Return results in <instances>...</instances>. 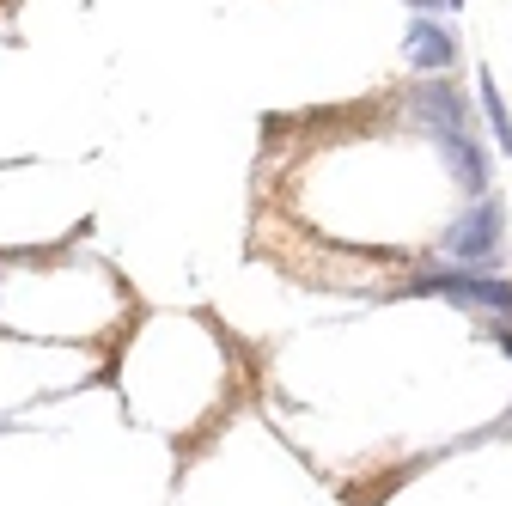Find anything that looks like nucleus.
Listing matches in <instances>:
<instances>
[{"label": "nucleus", "mask_w": 512, "mask_h": 506, "mask_svg": "<svg viewBox=\"0 0 512 506\" xmlns=\"http://www.w3.org/2000/svg\"><path fill=\"white\" fill-rule=\"evenodd\" d=\"M427 141H433L445 177H452L470 202L494 189V153H488V141H482L476 129H445V135H427Z\"/></svg>", "instance_id": "obj_4"}, {"label": "nucleus", "mask_w": 512, "mask_h": 506, "mask_svg": "<svg viewBox=\"0 0 512 506\" xmlns=\"http://www.w3.org/2000/svg\"><path fill=\"white\" fill-rule=\"evenodd\" d=\"M409 293H421V299H452V305H464V311H488V318H512V281H500V275H488V269H464V263H427L415 281H409Z\"/></svg>", "instance_id": "obj_2"}, {"label": "nucleus", "mask_w": 512, "mask_h": 506, "mask_svg": "<svg viewBox=\"0 0 512 506\" xmlns=\"http://www.w3.org/2000/svg\"><path fill=\"white\" fill-rule=\"evenodd\" d=\"M403 61L415 74H452L458 68V31L433 13H415L403 31Z\"/></svg>", "instance_id": "obj_5"}, {"label": "nucleus", "mask_w": 512, "mask_h": 506, "mask_svg": "<svg viewBox=\"0 0 512 506\" xmlns=\"http://www.w3.org/2000/svg\"><path fill=\"white\" fill-rule=\"evenodd\" d=\"M476 98H482V122H488L494 153H512V110H506V98H500L494 68H476Z\"/></svg>", "instance_id": "obj_6"}, {"label": "nucleus", "mask_w": 512, "mask_h": 506, "mask_svg": "<svg viewBox=\"0 0 512 506\" xmlns=\"http://www.w3.org/2000/svg\"><path fill=\"white\" fill-rule=\"evenodd\" d=\"M409 13H464V0H403Z\"/></svg>", "instance_id": "obj_7"}, {"label": "nucleus", "mask_w": 512, "mask_h": 506, "mask_svg": "<svg viewBox=\"0 0 512 506\" xmlns=\"http://www.w3.org/2000/svg\"><path fill=\"white\" fill-rule=\"evenodd\" d=\"M403 110L421 122L427 135H445V129H476V98H470L452 74H415V86L403 92Z\"/></svg>", "instance_id": "obj_3"}, {"label": "nucleus", "mask_w": 512, "mask_h": 506, "mask_svg": "<svg viewBox=\"0 0 512 506\" xmlns=\"http://www.w3.org/2000/svg\"><path fill=\"white\" fill-rule=\"evenodd\" d=\"M439 257L445 263H464V269H500V257H506V202L494 196H476V202H464L452 220H445V232H439Z\"/></svg>", "instance_id": "obj_1"}, {"label": "nucleus", "mask_w": 512, "mask_h": 506, "mask_svg": "<svg viewBox=\"0 0 512 506\" xmlns=\"http://www.w3.org/2000/svg\"><path fill=\"white\" fill-rule=\"evenodd\" d=\"M488 336H494V342L506 348V360H512V324H506V318H494V324H488Z\"/></svg>", "instance_id": "obj_8"}]
</instances>
